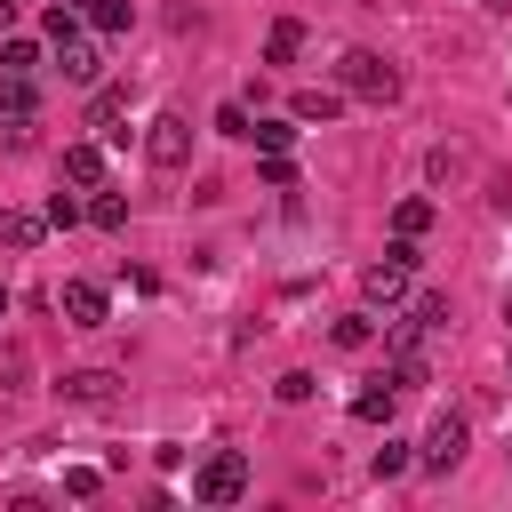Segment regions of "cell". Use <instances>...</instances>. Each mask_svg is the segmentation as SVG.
<instances>
[{"mask_svg": "<svg viewBox=\"0 0 512 512\" xmlns=\"http://www.w3.org/2000/svg\"><path fill=\"white\" fill-rule=\"evenodd\" d=\"M336 112H344V88H296V96H288V120H296V128H328Z\"/></svg>", "mask_w": 512, "mask_h": 512, "instance_id": "52a82bcc", "label": "cell"}, {"mask_svg": "<svg viewBox=\"0 0 512 512\" xmlns=\"http://www.w3.org/2000/svg\"><path fill=\"white\" fill-rule=\"evenodd\" d=\"M392 232H400V240H424V232H432V200H416V192H408V200L392 208Z\"/></svg>", "mask_w": 512, "mask_h": 512, "instance_id": "5bb4252c", "label": "cell"}, {"mask_svg": "<svg viewBox=\"0 0 512 512\" xmlns=\"http://www.w3.org/2000/svg\"><path fill=\"white\" fill-rule=\"evenodd\" d=\"M280 400H288V408H296V400H312V376H304V368H288V376H280Z\"/></svg>", "mask_w": 512, "mask_h": 512, "instance_id": "f1b7e54d", "label": "cell"}, {"mask_svg": "<svg viewBox=\"0 0 512 512\" xmlns=\"http://www.w3.org/2000/svg\"><path fill=\"white\" fill-rule=\"evenodd\" d=\"M336 344H344V352H368V344H376V320H368V312H344V320H336Z\"/></svg>", "mask_w": 512, "mask_h": 512, "instance_id": "d6986e66", "label": "cell"}, {"mask_svg": "<svg viewBox=\"0 0 512 512\" xmlns=\"http://www.w3.org/2000/svg\"><path fill=\"white\" fill-rule=\"evenodd\" d=\"M240 488H248V456L240 448H208L192 464V496L200 504H240Z\"/></svg>", "mask_w": 512, "mask_h": 512, "instance_id": "7a4b0ae2", "label": "cell"}, {"mask_svg": "<svg viewBox=\"0 0 512 512\" xmlns=\"http://www.w3.org/2000/svg\"><path fill=\"white\" fill-rule=\"evenodd\" d=\"M352 416H360V424H392V392H384V384L352 392Z\"/></svg>", "mask_w": 512, "mask_h": 512, "instance_id": "ffe728a7", "label": "cell"}, {"mask_svg": "<svg viewBox=\"0 0 512 512\" xmlns=\"http://www.w3.org/2000/svg\"><path fill=\"white\" fill-rule=\"evenodd\" d=\"M128 112V88H96V120H120Z\"/></svg>", "mask_w": 512, "mask_h": 512, "instance_id": "83f0119b", "label": "cell"}, {"mask_svg": "<svg viewBox=\"0 0 512 512\" xmlns=\"http://www.w3.org/2000/svg\"><path fill=\"white\" fill-rule=\"evenodd\" d=\"M248 128H256V112L232 96V104H216V136H232V144H248Z\"/></svg>", "mask_w": 512, "mask_h": 512, "instance_id": "e0dca14e", "label": "cell"}, {"mask_svg": "<svg viewBox=\"0 0 512 512\" xmlns=\"http://www.w3.org/2000/svg\"><path fill=\"white\" fill-rule=\"evenodd\" d=\"M128 16H136L128 0H88V24H96V32H128Z\"/></svg>", "mask_w": 512, "mask_h": 512, "instance_id": "603a6c76", "label": "cell"}, {"mask_svg": "<svg viewBox=\"0 0 512 512\" xmlns=\"http://www.w3.org/2000/svg\"><path fill=\"white\" fill-rule=\"evenodd\" d=\"M408 312H416V320H424V328H432V336H440V328H448V296H432V288H424V296H416V304H408Z\"/></svg>", "mask_w": 512, "mask_h": 512, "instance_id": "d4e9b609", "label": "cell"}, {"mask_svg": "<svg viewBox=\"0 0 512 512\" xmlns=\"http://www.w3.org/2000/svg\"><path fill=\"white\" fill-rule=\"evenodd\" d=\"M40 232H48L40 208H0V240H8V248H40Z\"/></svg>", "mask_w": 512, "mask_h": 512, "instance_id": "8fae6325", "label": "cell"}, {"mask_svg": "<svg viewBox=\"0 0 512 512\" xmlns=\"http://www.w3.org/2000/svg\"><path fill=\"white\" fill-rule=\"evenodd\" d=\"M392 472H408V448H400V440H384V448H376V480H392Z\"/></svg>", "mask_w": 512, "mask_h": 512, "instance_id": "4316f807", "label": "cell"}, {"mask_svg": "<svg viewBox=\"0 0 512 512\" xmlns=\"http://www.w3.org/2000/svg\"><path fill=\"white\" fill-rule=\"evenodd\" d=\"M96 488H104V472H96V464H72V472H64V496H80V504H88Z\"/></svg>", "mask_w": 512, "mask_h": 512, "instance_id": "484cf974", "label": "cell"}, {"mask_svg": "<svg viewBox=\"0 0 512 512\" xmlns=\"http://www.w3.org/2000/svg\"><path fill=\"white\" fill-rule=\"evenodd\" d=\"M64 184L72 192H96L104 184V144H64Z\"/></svg>", "mask_w": 512, "mask_h": 512, "instance_id": "30bf717a", "label": "cell"}, {"mask_svg": "<svg viewBox=\"0 0 512 512\" xmlns=\"http://www.w3.org/2000/svg\"><path fill=\"white\" fill-rule=\"evenodd\" d=\"M256 176H264L272 192H288V184H296V160H288V152H264V160H256Z\"/></svg>", "mask_w": 512, "mask_h": 512, "instance_id": "cb8c5ba5", "label": "cell"}, {"mask_svg": "<svg viewBox=\"0 0 512 512\" xmlns=\"http://www.w3.org/2000/svg\"><path fill=\"white\" fill-rule=\"evenodd\" d=\"M0 72H24V80H32V72H40V40H24V32L0 40Z\"/></svg>", "mask_w": 512, "mask_h": 512, "instance_id": "9a60e30c", "label": "cell"}, {"mask_svg": "<svg viewBox=\"0 0 512 512\" xmlns=\"http://www.w3.org/2000/svg\"><path fill=\"white\" fill-rule=\"evenodd\" d=\"M56 392H64L72 408H104L120 384H112V368H72V376H56Z\"/></svg>", "mask_w": 512, "mask_h": 512, "instance_id": "ba28073f", "label": "cell"}, {"mask_svg": "<svg viewBox=\"0 0 512 512\" xmlns=\"http://www.w3.org/2000/svg\"><path fill=\"white\" fill-rule=\"evenodd\" d=\"M88 224H96V232H120V224H128V192L96 184V200H88Z\"/></svg>", "mask_w": 512, "mask_h": 512, "instance_id": "4fadbf2b", "label": "cell"}, {"mask_svg": "<svg viewBox=\"0 0 512 512\" xmlns=\"http://www.w3.org/2000/svg\"><path fill=\"white\" fill-rule=\"evenodd\" d=\"M408 280H416V264H400V256H392V248H384V256H376V264H368V272H360V296H368V304H384V312H392V304H400V296H408Z\"/></svg>", "mask_w": 512, "mask_h": 512, "instance_id": "8992f818", "label": "cell"}, {"mask_svg": "<svg viewBox=\"0 0 512 512\" xmlns=\"http://www.w3.org/2000/svg\"><path fill=\"white\" fill-rule=\"evenodd\" d=\"M16 112H32V80L24 72H0V120H16Z\"/></svg>", "mask_w": 512, "mask_h": 512, "instance_id": "44dd1931", "label": "cell"}, {"mask_svg": "<svg viewBox=\"0 0 512 512\" xmlns=\"http://www.w3.org/2000/svg\"><path fill=\"white\" fill-rule=\"evenodd\" d=\"M296 56H304V24H296V16H280V24L264 32V64H296Z\"/></svg>", "mask_w": 512, "mask_h": 512, "instance_id": "7c38bea8", "label": "cell"}, {"mask_svg": "<svg viewBox=\"0 0 512 512\" xmlns=\"http://www.w3.org/2000/svg\"><path fill=\"white\" fill-rule=\"evenodd\" d=\"M144 160H152V168H184V160H192V120H184V112H160V120L144 128Z\"/></svg>", "mask_w": 512, "mask_h": 512, "instance_id": "277c9868", "label": "cell"}, {"mask_svg": "<svg viewBox=\"0 0 512 512\" xmlns=\"http://www.w3.org/2000/svg\"><path fill=\"white\" fill-rule=\"evenodd\" d=\"M72 32H80V8H72V0L40 16V40H48V48H56V40H72Z\"/></svg>", "mask_w": 512, "mask_h": 512, "instance_id": "7402d4cb", "label": "cell"}, {"mask_svg": "<svg viewBox=\"0 0 512 512\" xmlns=\"http://www.w3.org/2000/svg\"><path fill=\"white\" fill-rule=\"evenodd\" d=\"M464 448H472V424H464V416H432V432H424L416 464H424V472H456V464H464Z\"/></svg>", "mask_w": 512, "mask_h": 512, "instance_id": "3957f363", "label": "cell"}, {"mask_svg": "<svg viewBox=\"0 0 512 512\" xmlns=\"http://www.w3.org/2000/svg\"><path fill=\"white\" fill-rule=\"evenodd\" d=\"M40 216H48V224H56V232H72V224H80V216H88V200H80V192H64V184H56V192H48V208H40Z\"/></svg>", "mask_w": 512, "mask_h": 512, "instance_id": "2e32d148", "label": "cell"}, {"mask_svg": "<svg viewBox=\"0 0 512 512\" xmlns=\"http://www.w3.org/2000/svg\"><path fill=\"white\" fill-rule=\"evenodd\" d=\"M56 72H64L72 88H88V80L104 72V56H96V40H80V32H72V40H56Z\"/></svg>", "mask_w": 512, "mask_h": 512, "instance_id": "9c48e42d", "label": "cell"}, {"mask_svg": "<svg viewBox=\"0 0 512 512\" xmlns=\"http://www.w3.org/2000/svg\"><path fill=\"white\" fill-rule=\"evenodd\" d=\"M248 144H256V152H288V144H296V120H256Z\"/></svg>", "mask_w": 512, "mask_h": 512, "instance_id": "ac0fdd59", "label": "cell"}, {"mask_svg": "<svg viewBox=\"0 0 512 512\" xmlns=\"http://www.w3.org/2000/svg\"><path fill=\"white\" fill-rule=\"evenodd\" d=\"M56 312H64V328H104V320H112V296H104L96 280H64V288H56Z\"/></svg>", "mask_w": 512, "mask_h": 512, "instance_id": "5b68a950", "label": "cell"}, {"mask_svg": "<svg viewBox=\"0 0 512 512\" xmlns=\"http://www.w3.org/2000/svg\"><path fill=\"white\" fill-rule=\"evenodd\" d=\"M0 320H8V288H0Z\"/></svg>", "mask_w": 512, "mask_h": 512, "instance_id": "f546056e", "label": "cell"}, {"mask_svg": "<svg viewBox=\"0 0 512 512\" xmlns=\"http://www.w3.org/2000/svg\"><path fill=\"white\" fill-rule=\"evenodd\" d=\"M336 88H344V96H368V104H392V96H400V64L376 56V48H344V56H336Z\"/></svg>", "mask_w": 512, "mask_h": 512, "instance_id": "6da1fadb", "label": "cell"}]
</instances>
